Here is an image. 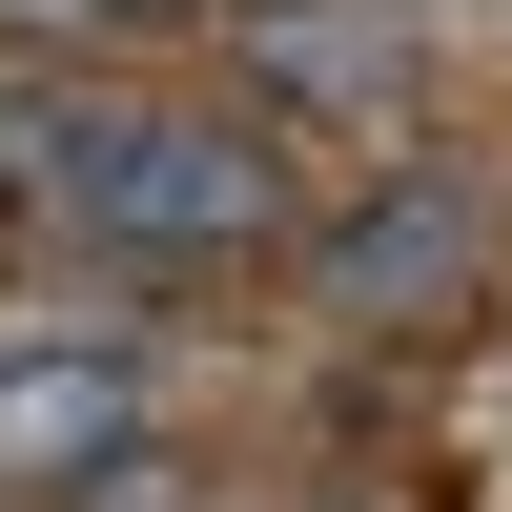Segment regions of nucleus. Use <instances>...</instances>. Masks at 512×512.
<instances>
[{
  "label": "nucleus",
  "instance_id": "obj_3",
  "mask_svg": "<svg viewBox=\"0 0 512 512\" xmlns=\"http://www.w3.org/2000/svg\"><path fill=\"white\" fill-rule=\"evenodd\" d=\"M451 287H472V185H369L349 246H328V308L410 328V308H451Z\"/></svg>",
  "mask_w": 512,
  "mask_h": 512
},
{
  "label": "nucleus",
  "instance_id": "obj_2",
  "mask_svg": "<svg viewBox=\"0 0 512 512\" xmlns=\"http://www.w3.org/2000/svg\"><path fill=\"white\" fill-rule=\"evenodd\" d=\"M144 328H41L0 349V492H82L103 451H144Z\"/></svg>",
  "mask_w": 512,
  "mask_h": 512
},
{
  "label": "nucleus",
  "instance_id": "obj_1",
  "mask_svg": "<svg viewBox=\"0 0 512 512\" xmlns=\"http://www.w3.org/2000/svg\"><path fill=\"white\" fill-rule=\"evenodd\" d=\"M21 205L82 226L103 267H246V246H287V164L246 123H185V103H41Z\"/></svg>",
  "mask_w": 512,
  "mask_h": 512
},
{
  "label": "nucleus",
  "instance_id": "obj_4",
  "mask_svg": "<svg viewBox=\"0 0 512 512\" xmlns=\"http://www.w3.org/2000/svg\"><path fill=\"white\" fill-rule=\"evenodd\" d=\"M82 512H185V492H164V451H103V472H82Z\"/></svg>",
  "mask_w": 512,
  "mask_h": 512
},
{
  "label": "nucleus",
  "instance_id": "obj_5",
  "mask_svg": "<svg viewBox=\"0 0 512 512\" xmlns=\"http://www.w3.org/2000/svg\"><path fill=\"white\" fill-rule=\"evenodd\" d=\"M0 246H21V205H0Z\"/></svg>",
  "mask_w": 512,
  "mask_h": 512
}]
</instances>
